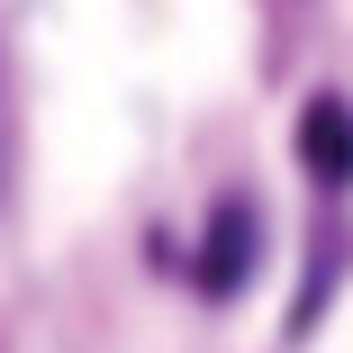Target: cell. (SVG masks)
I'll use <instances>...</instances> for the list:
<instances>
[{
	"label": "cell",
	"instance_id": "6da1fadb",
	"mask_svg": "<svg viewBox=\"0 0 353 353\" xmlns=\"http://www.w3.org/2000/svg\"><path fill=\"white\" fill-rule=\"evenodd\" d=\"M299 163L335 190V181H353V109L344 100H308V118H299Z\"/></svg>",
	"mask_w": 353,
	"mask_h": 353
},
{
	"label": "cell",
	"instance_id": "7a4b0ae2",
	"mask_svg": "<svg viewBox=\"0 0 353 353\" xmlns=\"http://www.w3.org/2000/svg\"><path fill=\"white\" fill-rule=\"evenodd\" d=\"M245 263H254V208H218V227H208V245H199V290H236V281H245Z\"/></svg>",
	"mask_w": 353,
	"mask_h": 353
}]
</instances>
